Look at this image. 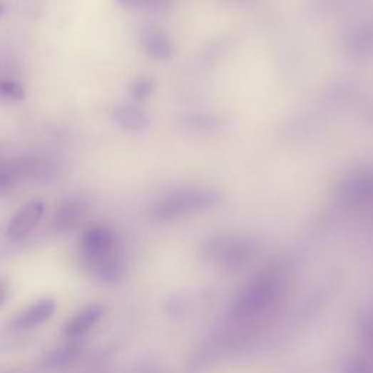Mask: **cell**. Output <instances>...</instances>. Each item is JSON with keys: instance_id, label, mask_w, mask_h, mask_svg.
<instances>
[{"instance_id": "obj_4", "label": "cell", "mask_w": 373, "mask_h": 373, "mask_svg": "<svg viewBox=\"0 0 373 373\" xmlns=\"http://www.w3.org/2000/svg\"><path fill=\"white\" fill-rule=\"evenodd\" d=\"M140 43L148 56L155 60H168L174 54L173 41L156 26H145L140 34Z\"/></svg>"}, {"instance_id": "obj_8", "label": "cell", "mask_w": 373, "mask_h": 373, "mask_svg": "<svg viewBox=\"0 0 373 373\" xmlns=\"http://www.w3.org/2000/svg\"><path fill=\"white\" fill-rule=\"evenodd\" d=\"M342 194L352 200H364L373 197V175L356 174L342 184Z\"/></svg>"}, {"instance_id": "obj_15", "label": "cell", "mask_w": 373, "mask_h": 373, "mask_svg": "<svg viewBox=\"0 0 373 373\" xmlns=\"http://www.w3.org/2000/svg\"><path fill=\"white\" fill-rule=\"evenodd\" d=\"M5 297H6V289H5L4 283H2V282H0V305H2V303H4Z\"/></svg>"}, {"instance_id": "obj_6", "label": "cell", "mask_w": 373, "mask_h": 373, "mask_svg": "<svg viewBox=\"0 0 373 373\" xmlns=\"http://www.w3.org/2000/svg\"><path fill=\"white\" fill-rule=\"evenodd\" d=\"M104 315V307L92 303L79 311L64 327V334L71 338H78L95 327V324Z\"/></svg>"}, {"instance_id": "obj_16", "label": "cell", "mask_w": 373, "mask_h": 373, "mask_svg": "<svg viewBox=\"0 0 373 373\" xmlns=\"http://www.w3.org/2000/svg\"><path fill=\"white\" fill-rule=\"evenodd\" d=\"M0 12H2V5H0Z\"/></svg>"}, {"instance_id": "obj_5", "label": "cell", "mask_w": 373, "mask_h": 373, "mask_svg": "<svg viewBox=\"0 0 373 373\" xmlns=\"http://www.w3.org/2000/svg\"><path fill=\"white\" fill-rule=\"evenodd\" d=\"M57 303L50 299H40L36 303H32L28 310H25L15 321L14 325L19 329H32L41 324H44L47 320L53 317L56 312Z\"/></svg>"}, {"instance_id": "obj_9", "label": "cell", "mask_w": 373, "mask_h": 373, "mask_svg": "<svg viewBox=\"0 0 373 373\" xmlns=\"http://www.w3.org/2000/svg\"><path fill=\"white\" fill-rule=\"evenodd\" d=\"M81 218V208L75 203H67L57 212V228L72 229Z\"/></svg>"}, {"instance_id": "obj_1", "label": "cell", "mask_w": 373, "mask_h": 373, "mask_svg": "<svg viewBox=\"0 0 373 373\" xmlns=\"http://www.w3.org/2000/svg\"><path fill=\"white\" fill-rule=\"evenodd\" d=\"M116 235L107 228H89L81 238V254L86 265L103 280H116L120 264L116 255Z\"/></svg>"}, {"instance_id": "obj_2", "label": "cell", "mask_w": 373, "mask_h": 373, "mask_svg": "<svg viewBox=\"0 0 373 373\" xmlns=\"http://www.w3.org/2000/svg\"><path fill=\"white\" fill-rule=\"evenodd\" d=\"M220 195L209 190H188L180 191L166 197L156 206V216L159 219H169L187 212L201 210L215 206L219 203Z\"/></svg>"}, {"instance_id": "obj_3", "label": "cell", "mask_w": 373, "mask_h": 373, "mask_svg": "<svg viewBox=\"0 0 373 373\" xmlns=\"http://www.w3.org/2000/svg\"><path fill=\"white\" fill-rule=\"evenodd\" d=\"M44 213L43 200H32L24 206L11 220L8 226V238L12 241H19L39 225Z\"/></svg>"}, {"instance_id": "obj_7", "label": "cell", "mask_w": 373, "mask_h": 373, "mask_svg": "<svg viewBox=\"0 0 373 373\" xmlns=\"http://www.w3.org/2000/svg\"><path fill=\"white\" fill-rule=\"evenodd\" d=\"M114 118L121 127L130 131H143L150 124L148 114L133 106H124L117 108L114 113Z\"/></svg>"}, {"instance_id": "obj_14", "label": "cell", "mask_w": 373, "mask_h": 373, "mask_svg": "<svg viewBox=\"0 0 373 373\" xmlns=\"http://www.w3.org/2000/svg\"><path fill=\"white\" fill-rule=\"evenodd\" d=\"M117 2L124 8H150L162 4L163 0H117Z\"/></svg>"}, {"instance_id": "obj_12", "label": "cell", "mask_w": 373, "mask_h": 373, "mask_svg": "<svg viewBox=\"0 0 373 373\" xmlns=\"http://www.w3.org/2000/svg\"><path fill=\"white\" fill-rule=\"evenodd\" d=\"M79 356V349L75 346H69V347H64L60 349L58 352H56L51 359H50V364L51 366H64V364H69L72 363L76 357Z\"/></svg>"}, {"instance_id": "obj_13", "label": "cell", "mask_w": 373, "mask_h": 373, "mask_svg": "<svg viewBox=\"0 0 373 373\" xmlns=\"http://www.w3.org/2000/svg\"><path fill=\"white\" fill-rule=\"evenodd\" d=\"M187 123H188L191 127H200L201 130L218 128V126L220 124L218 117H213V116H201V114L190 116V117L187 118Z\"/></svg>"}, {"instance_id": "obj_11", "label": "cell", "mask_w": 373, "mask_h": 373, "mask_svg": "<svg viewBox=\"0 0 373 373\" xmlns=\"http://www.w3.org/2000/svg\"><path fill=\"white\" fill-rule=\"evenodd\" d=\"M152 92H153V82L150 79H145V78L138 79L130 88L131 98L136 101L148 99Z\"/></svg>"}, {"instance_id": "obj_10", "label": "cell", "mask_w": 373, "mask_h": 373, "mask_svg": "<svg viewBox=\"0 0 373 373\" xmlns=\"http://www.w3.org/2000/svg\"><path fill=\"white\" fill-rule=\"evenodd\" d=\"M0 98L21 101L25 98V89L14 79H0Z\"/></svg>"}]
</instances>
